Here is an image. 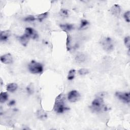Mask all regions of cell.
I'll list each match as a JSON object with an SVG mask.
<instances>
[{"label":"cell","mask_w":130,"mask_h":130,"mask_svg":"<svg viewBox=\"0 0 130 130\" xmlns=\"http://www.w3.org/2000/svg\"><path fill=\"white\" fill-rule=\"evenodd\" d=\"M64 101L65 98L62 93L59 94L56 98L54 109L56 113H62L64 111L69 110V108H67L64 105Z\"/></svg>","instance_id":"6da1fadb"},{"label":"cell","mask_w":130,"mask_h":130,"mask_svg":"<svg viewBox=\"0 0 130 130\" xmlns=\"http://www.w3.org/2000/svg\"><path fill=\"white\" fill-rule=\"evenodd\" d=\"M105 108L103 99L101 96H98L93 100L90 107L91 110L94 112H99Z\"/></svg>","instance_id":"7a4b0ae2"},{"label":"cell","mask_w":130,"mask_h":130,"mask_svg":"<svg viewBox=\"0 0 130 130\" xmlns=\"http://www.w3.org/2000/svg\"><path fill=\"white\" fill-rule=\"evenodd\" d=\"M30 72L32 74H40L43 72L42 64L35 60H32L28 66Z\"/></svg>","instance_id":"3957f363"},{"label":"cell","mask_w":130,"mask_h":130,"mask_svg":"<svg viewBox=\"0 0 130 130\" xmlns=\"http://www.w3.org/2000/svg\"><path fill=\"white\" fill-rule=\"evenodd\" d=\"M101 44L104 50L107 52H110L113 50L114 45L113 41L110 37L103 38L101 41Z\"/></svg>","instance_id":"277c9868"},{"label":"cell","mask_w":130,"mask_h":130,"mask_svg":"<svg viewBox=\"0 0 130 130\" xmlns=\"http://www.w3.org/2000/svg\"><path fill=\"white\" fill-rule=\"evenodd\" d=\"M80 98V94L77 90H73L69 92L68 95V100L70 102H76L78 101Z\"/></svg>","instance_id":"5b68a950"},{"label":"cell","mask_w":130,"mask_h":130,"mask_svg":"<svg viewBox=\"0 0 130 130\" xmlns=\"http://www.w3.org/2000/svg\"><path fill=\"white\" fill-rule=\"evenodd\" d=\"M116 96L120 100L126 104L130 103V93L129 92H117L116 94Z\"/></svg>","instance_id":"8992f818"},{"label":"cell","mask_w":130,"mask_h":130,"mask_svg":"<svg viewBox=\"0 0 130 130\" xmlns=\"http://www.w3.org/2000/svg\"><path fill=\"white\" fill-rule=\"evenodd\" d=\"M25 33L32 39H37L38 38L37 32L32 28H26L25 30Z\"/></svg>","instance_id":"52a82bcc"},{"label":"cell","mask_w":130,"mask_h":130,"mask_svg":"<svg viewBox=\"0 0 130 130\" xmlns=\"http://www.w3.org/2000/svg\"><path fill=\"white\" fill-rule=\"evenodd\" d=\"M1 61L4 64H10L13 62V58L10 54H7L1 57Z\"/></svg>","instance_id":"ba28073f"},{"label":"cell","mask_w":130,"mask_h":130,"mask_svg":"<svg viewBox=\"0 0 130 130\" xmlns=\"http://www.w3.org/2000/svg\"><path fill=\"white\" fill-rule=\"evenodd\" d=\"M11 35V32L10 30L2 31L0 34V40L1 41H6Z\"/></svg>","instance_id":"9c48e42d"},{"label":"cell","mask_w":130,"mask_h":130,"mask_svg":"<svg viewBox=\"0 0 130 130\" xmlns=\"http://www.w3.org/2000/svg\"><path fill=\"white\" fill-rule=\"evenodd\" d=\"M111 12L113 15L116 16V17H118L120 15L121 12V8L118 5H114L111 8Z\"/></svg>","instance_id":"30bf717a"},{"label":"cell","mask_w":130,"mask_h":130,"mask_svg":"<svg viewBox=\"0 0 130 130\" xmlns=\"http://www.w3.org/2000/svg\"><path fill=\"white\" fill-rule=\"evenodd\" d=\"M30 37L26 34L24 33L23 35L19 37V40L21 44L24 46H26L28 43L29 40L30 39Z\"/></svg>","instance_id":"8fae6325"},{"label":"cell","mask_w":130,"mask_h":130,"mask_svg":"<svg viewBox=\"0 0 130 130\" xmlns=\"http://www.w3.org/2000/svg\"><path fill=\"white\" fill-rule=\"evenodd\" d=\"M60 26L62 30L64 32H66L67 33L68 32L72 30L74 28L73 24H60Z\"/></svg>","instance_id":"7c38bea8"},{"label":"cell","mask_w":130,"mask_h":130,"mask_svg":"<svg viewBox=\"0 0 130 130\" xmlns=\"http://www.w3.org/2000/svg\"><path fill=\"white\" fill-rule=\"evenodd\" d=\"M18 86L17 84L12 83L9 84L7 86V90L9 92H13L18 89Z\"/></svg>","instance_id":"4fadbf2b"},{"label":"cell","mask_w":130,"mask_h":130,"mask_svg":"<svg viewBox=\"0 0 130 130\" xmlns=\"http://www.w3.org/2000/svg\"><path fill=\"white\" fill-rule=\"evenodd\" d=\"M9 95L7 92H2L0 94V102L1 103H3L7 101Z\"/></svg>","instance_id":"5bb4252c"},{"label":"cell","mask_w":130,"mask_h":130,"mask_svg":"<svg viewBox=\"0 0 130 130\" xmlns=\"http://www.w3.org/2000/svg\"><path fill=\"white\" fill-rule=\"evenodd\" d=\"M75 60L77 62L81 63L84 62L86 60V57L84 54H77V56L75 57Z\"/></svg>","instance_id":"9a60e30c"},{"label":"cell","mask_w":130,"mask_h":130,"mask_svg":"<svg viewBox=\"0 0 130 130\" xmlns=\"http://www.w3.org/2000/svg\"><path fill=\"white\" fill-rule=\"evenodd\" d=\"M67 42H66V48L68 51H70L71 49V38L70 36L67 33Z\"/></svg>","instance_id":"2e32d148"},{"label":"cell","mask_w":130,"mask_h":130,"mask_svg":"<svg viewBox=\"0 0 130 130\" xmlns=\"http://www.w3.org/2000/svg\"><path fill=\"white\" fill-rule=\"evenodd\" d=\"M76 73V70L74 69H72L69 72L68 76V79L69 80H72L74 77Z\"/></svg>","instance_id":"e0dca14e"},{"label":"cell","mask_w":130,"mask_h":130,"mask_svg":"<svg viewBox=\"0 0 130 130\" xmlns=\"http://www.w3.org/2000/svg\"><path fill=\"white\" fill-rule=\"evenodd\" d=\"M48 15V12H45L44 13H42L41 14H39L37 16V19L38 20H39L40 22L42 21V20H43L44 19H45V18H46L47 17V16Z\"/></svg>","instance_id":"ac0fdd59"},{"label":"cell","mask_w":130,"mask_h":130,"mask_svg":"<svg viewBox=\"0 0 130 130\" xmlns=\"http://www.w3.org/2000/svg\"><path fill=\"white\" fill-rule=\"evenodd\" d=\"M90 24L89 22L86 20H81V24H80V28H84L85 27H86V26H88V24Z\"/></svg>","instance_id":"d6986e66"},{"label":"cell","mask_w":130,"mask_h":130,"mask_svg":"<svg viewBox=\"0 0 130 130\" xmlns=\"http://www.w3.org/2000/svg\"><path fill=\"white\" fill-rule=\"evenodd\" d=\"M37 18L33 15H28L24 19L25 22H33L35 21Z\"/></svg>","instance_id":"ffe728a7"},{"label":"cell","mask_w":130,"mask_h":130,"mask_svg":"<svg viewBox=\"0 0 130 130\" xmlns=\"http://www.w3.org/2000/svg\"><path fill=\"white\" fill-rule=\"evenodd\" d=\"M78 73L80 75H84L88 74L89 73V70L87 69H80L78 71Z\"/></svg>","instance_id":"44dd1931"},{"label":"cell","mask_w":130,"mask_h":130,"mask_svg":"<svg viewBox=\"0 0 130 130\" xmlns=\"http://www.w3.org/2000/svg\"><path fill=\"white\" fill-rule=\"evenodd\" d=\"M124 42L126 46L128 49H129L130 47V38L129 36H127L124 38Z\"/></svg>","instance_id":"7402d4cb"},{"label":"cell","mask_w":130,"mask_h":130,"mask_svg":"<svg viewBox=\"0 0 130 130\" xmlns=\"http://www.w3.org/2000/svg\"><path fill=\"white\" fill-rule=\"evenodd\" d=\"M130 12L129 11L125 12V13L124 15V17L126 21L127 22H130Z\"/></svg>","instance_id":"603a6c76"},{"label":"cell","mask_w":130,"mask_h":130,"mask_svg":"<svg viewBox=\"0 0 130 130\" xmlns=\"http://www.w3.org/2000/svg\"><path fill=\"white\" fill-rule=\"evenodd\" d=\"M39 112H40V113H39V112L38 113L39 118L42 119V118H46V114L45 112H44L42 111H39Z\"/></svg>","instance_id":"cb8c5ba5"},{"label":"cell","mask_w":130,"mask_h":130,"mask_svg":"<svg viewBox=\"0 0 130 130\" xmlns=\"http://www.w3.org/2000/svg\"><path fill=\"white\" fill-rule=\"evenodd\" d=\"M61 12H62V14L64 16L68 15V12L66 10H62Z\"/></svg>","instance_id":"d4e9b609"},{"label":"cell","mask_w":130,"mask_h":130,"mask_svg":"<svg viewBox=\"0 0 130 130\" xmlns=\"http://www.w3.org/2000/svg\"><path fill=\"white\" fill-rule=\"evenodd\" d=\"M27 90L28 92V93L30 94H32V88H30V86H28L27 88Z\"/></svg>","instance_id":"484cf974"},{"label":"cell","mask_w":130,"mask_h":130,"mask_svg":"<svg viewBox=\"0 0 130 130\" xmlns=\"http://www.w3.org/2000/svg\"><path fill=\"white\" fill-rule=\"evenodd\" d=\"M15 101H14V100H12V101H11L9 103L8 105L11 106H13L14 105H15Z\"/></svg>","instance_id":"4316f807"}]
</instances>
